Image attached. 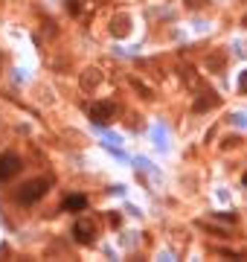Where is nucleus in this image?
Returning <instances> with one entry per match:
<instances>
[{
  "mask_svg": "<svg viewBox=\"0 0 247 262\" xmlns=\"http://www.w3.org/2000/svg\"><path fill=\"white\" fill-rule=\"evenodd\" d=\"M50 189V181L47 178H35V181H27L23 187L18 189V201L20 204H35L44 192Z\"/></svg>",
  "mask_w": 247,
  "mask_h": 262,
  "instance_id": "1",
  "label": "nucleus"
},
{
  "mask_svg": "<svg viewBox=\"0 0 247 262\" xmlns=\"http://www.w3.org/2000/svg\"><path fill=\"white\" fill-rule=\"evenodd\" d=\"M87 114H90V120L96 122V125H105V122L114 120V105L111 102H96L87 108Z\"/></svg>",
  "mask_w": 247,
  "mask_h": 262,
  "instance_id": "2",
  "label": "nucleus"
},
{
  "mask_svg": "<svg viewBox=\"0 0 247 262\" xmlns=\"http://www.w3.org/2000/svg\"><path fill=\"white\" fill-rule=\"evenodd\" d=\"M20 169V160L18 155H12V151H6V155H0V181H9L15 172Z\"/></svg>",
  "mask_w": 247,
  "mask_h": 262,
  "instance_id": "3",
  "label": "nucleus"
},
{
  "mask_svg": "<svg viewBox=\"0 0 247 262\" xmlns=\"http://www.w3.org/2000/svg\"><path fill=\"white\" fill-rule=\"evenodd\" d=\"M73 236H76V242L82 245H90L96 236V227L90 225V222H76V227H73Z\"/></svg>",
  "mask_w": 247,
  "mask_h": 262,
  "instance_id": "4",
  "label": "nucleus"
},
{
  "mask_svg": "<svg viewBox=\"0 0 247 262\" xmlns=\"http://www.w3.org/2000/svg\"><path fill=\"white\" fill-rule=\"evenodd\" d=\"M64 210L82 213V210H87V198H85V195H67V198H64Z\"/></svg>",
  "mask_w": 247,
  "mask_h": 262,
  "instance_id": "5",
  "label": "nucleus"
},
{
  "mask_svg": "<svg viewBox=\"0 0 247 262\" xmlns=\"http://www.w3.org/2000/svg\"><path fill=\"white\" fill-rule=\"evenodd\" d=\"M238 91H241V94H247V70L238 76Z\"/></svg>",
  "mask_w": 247,
  "mask_h": 262,
  "instance_id": "6",
  "label": "nucleus"
},
{
  "mask_svg": "<svg viewBox=\"0 0 247 262\" xmlns=\"http://www.w3.org/2000/svg\"><path fill=\"white\" fill-rule=\"evenodd\" d=\"M241 181H244V187H247V172H244V178H241Z\"/></svg>",
  "mask_w": 247,
  "mask_h": 262,
  "instance_id": "7",
  "label": "nucleus"
}]
</instances>
